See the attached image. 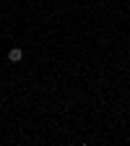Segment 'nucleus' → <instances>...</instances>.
<instances>
[{
  "instance_id": "f257e3e1",
  "label": "nucleus",
  "mask_w": 130,
  "mask_h": 146,
  "mask_svg": "<svg viewBox=\"0 0 130 146\" xmlns=\"http://www.w3.org/2000/svg\"><path fill=\"white\" fill-rule=\"evenodd\" d=\"M21 58H24V52H21V50H18V47H13V50L8 52V60H11V63H18V60H21Z\"/></svg>"
}]
</instances>
